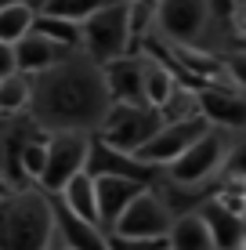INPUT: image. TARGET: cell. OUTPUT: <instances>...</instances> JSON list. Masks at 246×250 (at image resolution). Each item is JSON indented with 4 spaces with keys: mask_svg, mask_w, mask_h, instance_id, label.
Here are the masks:
<instances>
[{
    "mask_svg": "<svg viewBox=\"0 0 246 250\" xmlns=\"http://www.w3.org/2000/svg\"><path fill=\"white\" fill-rule=\"evenodd\" d=\"M7 4H33V0H0V7H7Z\"/></svg>",
    "mask_w": 246,
    "mask_h": 250,
    "instance_id": "obj_33",
    "label": "cell"
},
{
    "mask_svg": "<svg viewBox=\"0 0 246 250\" xmlns=\"http://www.w3.org/2000/svg\"><path fill=\"white\" fill-rule=\"evenodd\" d=\"M105 73V87L113 102L123 105H149L145 102V58L141 55H123L101 65Z\"/></svg>",
    "mask_w": 246,
    "mask_h": 250,
    "instance_id": "obj_11",
    "label": "cell"
},
{
    "mask_svg": "<svg viewBox=\"0 0 246 250\" xmlns=\"http://www.w3.org/2000/svg\"><path fill=\"white\" fill-rule=\"evenodd\" d=\"M167 250H170V247H167Z\"/></svg>",
    "mask_w": 246,
    "mask_h": 250,
    "instance_id": "obj_36",
    "label": "cell"
},
{
    "mask_svg": "<svg viewBox=\"0 0 246 250\" xmlns=\"http://www.w3.org/2000/svg\"><path fill=\"white\" fill-rule=\"evenodd\" d=\"M58 200L69 207L73 214H80V218L87 221H98V196H95V178L87 174V170H80V174H73L65 188L58 192Z\"/></svg>",
    "mask_w": 246,
    "mask_h": 250,
    "instance_id": "obj_19",
    "label": "cell"
},
{
    "mask_svg": "<svg viewBox=\"0 0 246 250\" xmlns=\"http://www.w3.org/2000/svg\"><path fill=\"white\" fill-rule=\"evenodd\" d=\"M225 73H228V83L235 91H246V51H232L225 58Z\"/></svg>",
    "mask_w": 246,
    "mask_h": 250,
    "instance_id": "obj_27",
    "label": "cell"
},
{
    "mask_svg": "<svg viewBox=\"0 0 246 250\" xmlns=\"http://www.w3.org/2000/svg\"><path fill=\"white\" fill-rule=\"evenodd\" d=\"M87 170L91 178H101V174H116V178H134V182L149 185L152 178H156V167L152 163H141L134 152H120L113 149L109 142H101V138L91 134V152H87Z\"/></svg>",
    "mask_w": 246,
    "mask_h": 250,
    "instance_id": "obj_10",
    "label": "cell"
},
{
    "mask_svg": "<svg viewBox=\"0 0 246 250\" xmlns=\"http://www.w3.org/2000/svg\"><path fill=\"white\" fill-rule=\"evenodd\" d=\"M235 250H246V232L239 236V243H235Z\"/></svg>",
    "mask_w": 246,
    "mask_h": 250,
    "instance_id": "obj_35",
    "label": "cell"
},
{
    "mask_svg": "<svg viewBox=\"0 0 246 250\" xmlns=\"http://www.w3.org/2000/svg\"><path fill=\"white\" fill-rule=\"evenodd\" d=\"M15 192H19V188H15L11 182H7L4 174H0V200H7V196H15Z\"/></svg>",
    "mask_w": 246,
    "mask_h": 250,
    "instance_id": "obj_31",
    "label": "cell"
},
{
    "mask_svg": "<svg viewBox=\"0 0 246 250\" xmlns=\"http://www.w3.org/2000/svg\"><path fill=\"white\" fill-rule=\"evenodd\" d=\"M225 156L228 152H225L221 131H207V134H199L174 163H167V174H170L174 185H203L217 167H225Z\"/></svg>",
    "mask_w": 246,
    "mask_h": 250,
    "instance_id": "obj_6",
    "label": "cell"
},
{
    "mask_svg": "<svg viewBox=\"0 0 246 250\" xmlns=\"http://www.w3.org/2000/svg\"><path fill=\"white\" fill-rule=\"evenodd\" d=\"M225 174L246 178V142H243L235 152H228V156H225Z\"/></svg>",
    "mask_w": 246,
    "mask_h": 250,
    "instance_id": "obj_28",
    "label": "cell"
},
{
    "mask_svg": "<svg viewBox=\"0 0 246 250\" xmlns=\"http://www.w3.org/2000/svg\"><path fill=\"white\" fill-rule=\"evenodd\" d=\"M167 243H170V250H214V236H210L203 214H181L170 221Z\"/></svg>",
    "mask_w": 246,
    "mask_h": 250,
    "instance_id": "obj_18",
    "label": "cell"
},
{
    "mask_svg": "<svg viewBox=\"0 0 246 250\" xmlns=\"http://www.w3.org/2000/svg\"><path fill=\"white\" fill-rule=\"evenodd\" d=\"M55 243V207L47 192L19 188L0 200V250H47Z\"/></svg>",
    "mask_w": 246,
    "mask_h": 250,
    "instance_id": "obj_2",
    "label": "cell"
},
{
    "mask_svg": "<svg viewBox=\"0 0 246 250\" xmlns=\"http://www.w3.org/2000/svg\"><path fill=\"white\" fill-rule=\"evenodd\" d=\"M11 73H15V44L0 40V76H11Z\"/></svg>",
    "mask_w": 246,
    "mask_h": 250,
    "instance_id": "obj_30",
    "label": "cell"
},
{
    "mask_svg": "<svg viewBox=\"0 0 246 250\" xmlns=\"http://www.w3.org/2000/svg\"><path fill=\"white\" fill-rule=\"evenodd\" d=\"M33 19H37L33 4H7V7H0V40H4V44H19L25 33L33 29Z\"/></svg>",
    "mask_w": 246,
    "mask_h": 250,
    "instance_id": "obj_22",
    "label": "cell"
},
{
    "mask_svg": "<svg viewBox=\"0 0 246 250\" xmlns=\"http://www.w3.org/2000/svg\"><path fill=\"white\" fill-rule=\"evenodd\" d=\"M113 98L105 87V73L91 58H69L55 62L37 73L33 80V116L40 127L51 131H95L101 116L109 113Z\"/></svg>",
    "mask_w": 246,
    "mask_h": 250,
    "instance_id": "obj_1",
    "label": "cell"
},
{
    "mask_svg": "<svg viewBox=\"0 0 246 250\" xmlns=\"http://www.w3.org/2000/svg\"><path fill=\"white\" fill-rule=\"evenodd\" d=\"M207 131H210V124L199 113L196 116H185V120H167V124L159 127V131L152 134L134 156H138L141 163H152V167H167V163H174L199 134H207Z\"/></svg>",
    "mask_w": 246,
    "mask_h": 250,
    "instance_id": "obj_7",
    "label": "cell"
},
{
    "mask_svg": "<svg viewBox=\"0 0 246 250\" xmlns=\"http://www.w3.org/2000/svg\"><path fill=\"white\" fill-rule=\"evenodd\" d=\"M199 102V116L207 120L210 127H221V131H239L246 127V98L235 91H221L214 83H203L196 91Z\"/></svg>",
    "mask_w": 246,
    "mask_h": 250,
    "instance_id": "obj_12",
    "label": "cell"
},
{
    "mask_svg": "<svg viewBox=\"0 0 246 250\" xmlns=\"http://www.w3.org/2000/svg\"><path fill=\"white\" fill-rule=\"evenodd\" d=\"M138 4H145V7H152V15H156V4H159V0H138Z\"/></svg>",
    "mask_w": 246,
    "mask_h": 250,
    "instance_id": "obj_34",
    "label": "cell"
},
{
    "mask_svg": "<svg viewBox=\"0 0 246 250\" xmlns=\"http://www.w3.org/2000/svg\"><path fill=\"white\" fill-rule=\"evenodd\" d=\"M174 87H177V76L159 62L156 55H145V102H149V105L163 109L167 98L174 94Z\"/></svg>",
    "mask_w": 246,
    "mask_h": 250,
    "instance_id": "obj_20",
    "label": "cell"
},
{
    "mask_svg": "<svg viewBox=\"0 0 246 250\" xmlns=\"http://www.w3.org/2000/svg\"><path fill=\"white\" fill-rule=\"evenodd\" d=\"M51 207H55V236L69 250H109V239H105L98 221H87L80 214H73L58 196H51Z\"/></svg>",
    "mask_w": 246,
    "mask_h": 250,
    "instance_id": "obj_13",
    "label": "cell"
},
{
    "mask_svg": "<svg viewBox=\"0 0 246 250\" xmlns=\"http://www.w3.org/2000/svg\"><path fill=\"white\" fill-rule=\"evenodd\" d=\"M65 55H69V47L55 44L51 37H44V33H37V29H29L19 44H15V69L25 73V76H37V73H44V69H51L55 62H62Z\"/></svg>",
    "mask_w": 246,
    "mask_h": 250,
    "instance_id": "obj_15",
    "label": "cell"
},
{
    "mask_svg": "<svg viewBox=\"0 0 246 250\" xmlns=\"http://www.w3.org/2000/svg\"><path fill=\"white\" fill-rule=\"evenodd\" d=\"M29 102H33V80L25 73L15 69L11 76H0V113H4V116L25 113Z\"/></svg>",
    "mask_w": 246,
    "mask_h": 250,
    "instance_id": "obj_21",
    "label": "cell"
},
{
    "mask_svg": "<svg viewBox=\"0 0 246 250\" xmlns=\"http://www.w3.org/2000/svg\"><path fill=\"white\" fill-rule=\"evenodd\" d=\"M80 40L87 58L98 65L131 55V0L105 4L87 22H80Z\"/></svg>",
    "mask_w": 246,
    "mask_h": 250,
    "instance_id": "obj_3",
    "label": "cell"
},
{
    "mask_svg": "<svg viewBox=\"0 0 246 250\" xmlns=\"http://www.w3.org/2000/svg\"><path fill=\"white\" fill-rule=\"evenodd\" d=\"M47 250H69V247H65V243H62V239H55V243H51Z\"/></svg>",
    "mask_w": 246,
    "mask_h": 250,
    "instance_id": "obj_32",
    "label": "cell"
},
{
    "mask_svg": "<svg viewBox=\"0 0 246 250\" xmlns=\"http://www.w3.org/2000/svg\"><path fill=\"white\" fill-rule=\"evenodd\" d=\"M228 22H232V33H235V37H246V0H235V4H232Z\"/></svg>",
    "mask_w": 246,
    "mask_h": 250,
    "instance_id": "obj_29",
    "label": "cell"
},
{
    "mask_svg": "<svg viewBox=\"0 0 246 250\" xmlns=\"http://www.w3.org/2000/svg\"><path fill=\"white\" fill-rule=\"evenodd\" d=\"M33 29L44 33V37H51L55 44H62V47H76V44H80V25H76V22H65V19H55V15H40V11H37Z\"/></svg>",
    "mask_w": 246,
    "mask_h": 250,
    "instance_id": "obj_24",
    "label": "cell"
},
{
    "mask_svg": "<svg viewBox=\"0 0 246 250\" xmlns=\"http://www.w3.org/2000/svg\"><path fill=\"white\" fill-rule=\"evenodd\" d=\"M105 4H116V0H44L40 4V15H55V19L65 22H87L95 11H101Z\"/></svg>",
    "mask_w": 246,
    "mask_h": 250,
    "instance_id": "obj_23",
    "label": "cell"
},
{
    "mask_svg": "<svg viewBox=\"0 0 246 250\" xmlns=\"http://www.w3.org/2000/svg\"><path fill=\"white\" fill-rule=\"evenodd\" d=\"M170 58L177 65L185 69V73L192 76V80L199 83H217V80H228V73H225V62H217L214 55H207V51H196L192 44H174L170 40Z\"/></svg>",
    "mask_w": 246,
    "mask_h": 250,
    "instance_id": "obj_16",
    "label": "cell"
},
{
    "mask_svg": "<svg viewBox=\"0 0 246 250\" xmlns=\"http://www.w3.org/2000/svg\"><path fill=\"white\" fill-rule=\"evenodd\" d=\"M91 152V131H55L47 138V167L40 174L47 196H58L73 174H80L87 167Z\"/></svg>",
    "mask_w": 246,
    "mask_h": 250,
    "instance_id": "obj_5",
    "label": "cell"
},
{
    "mask_svg": "<svg viewBox=\"0 0 246 250\" xmlns=\"http://www.w3.org/2000/svg\"><path fill=\"white\" fill-rule=\"evenodd\" d=\"M207 15H210L207 0H159L152 22L159 25V33H163L167 40H174V44H192L203 33V25H207Z\"/></svg>",
    "mask_w": 246,
    "mask_h": 250,
    "instance_id": "obj_9",
    "label": "cell"
},
{
    "mask_svg": "<svg viewBox=\"0 0 246 250\" xmlns=\"http://www.w3.org/2000/svg\"><path fill=\"white\" fill-rule=\"evenodd\" d=\"M141 182H134V178H116V174H101L95 178V196H98V225H116V218L127 210V203L134 200V196L141 192Z\"/></svg>",
    "mask_w": 246,
    "mask_h": 250,
    "instance_id": "obj_14",
    "label": "cell"
},
{
    "mask_svg": "<svg viewBox=\"0 0 246 250\" xmlns=\"http://www.w3.org/2000/svg\"><path fill=\"white\" fill-rule=\"evenodd\" d=\"M170 207L159 200L152 188H141L138 196H134L131 203H127V210L116 218L113 232L116 236H127V239H159L170 232Z\"/></svg>",
    "mask_w": 246,
    "mask_h": 250,
    "instance_id": "obj_8",
    "label": "cell"
},
{
    "mask_svg": "<svg viewBox=\"0 0 246 250\" xmlns=\"http://www.w3.org/2000/svg\"><path fill=\"white\" fill-rule=\"evenodd\" d=\"M199 214H203V221H207L210 236H214V250H235L239 236L246 232V225H243L239 214H232L228 207H221L217 200L203 203V210H199Z\"/></svg>",
    "mask_w": 246,
    "mask_h": 250,
    "instance_id": "obj_17",
    "label": "cell"
},
{
    "mask_svg": "<svg viewBox=\"0 0 246 250\" xmlns=\"http://www.w3.org/2000/svg\"><path fill=\"white\" fill-rule=\"evenodd\" d=\"M221 207H228L232 214H239V218H246V178H235V174H225V185L217 188L214 196Z\"/></svg>",
    "mask_w": 246,
    "mask_h": 250,
    "instance_id": "obj_26",
    "label": "cell"
},
{
    "mask_svg": "<svg viewBox=\"0 0 246 250\" xmlns=\"http://www.w3.org/2000/svg\"><path fill=\"white\" fill-rule=\"evenodd\" d=\"M159 127H163V113H159V109L113 102L109 113L101 116V124H98V138L109 142L113 149H120V152H138Z\"/></svg>",
    "mask_w": 246,
    "mask_h": 250,
    "instance_id": "obj_4",
    "label": "cell"
},
{
    "mask_svg": "<svg viewBox=\"0 0 246 250\" xmlns=\"http://www.w3.org/2000/svg\"><path fill=\"white\" fill-rule=\"evenodd\" d=\"M44 167H47V138L25 134V142H22V170H25V178H29V182H40Z\"/></svg>",
    "mask_w": 246,
    "mask_h": 250,
    "instance_id": "obj_25",
    "label": "cell"
}]
</instances>
